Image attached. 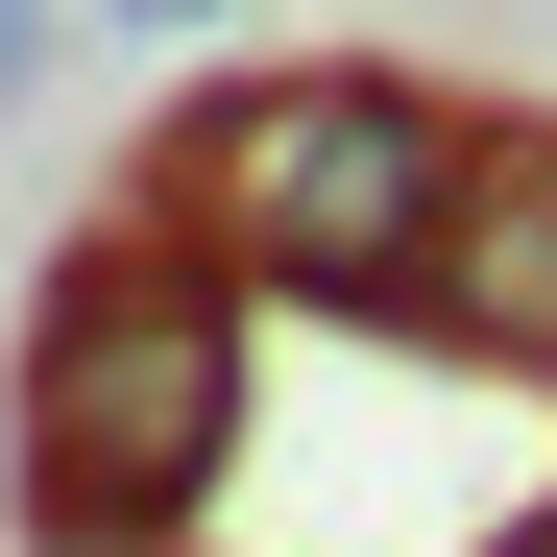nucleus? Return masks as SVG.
<instances>
[{
	"instance_id": "nucleus-1",
	"label": "nucleus",
	"mask_w": 557,
	"mask_h": 557,
	"mask_svg": "<svg viewBox=\"0 0 557 557\" xmlns=\"http://www.w3.org/2000/svg\"><path fill=\"white\" fill-rule=\"evenodd\" d=\"M243 460V292L170 219H98L25 292V363H0V485H25V557H170Z\"/></svg>"
},
{
	"instance_id": "nucleus-2",
	"label": "nucleus",
	"mask_w": 557,
	"mask_h": 557,
	"mask_svg": "<svg viewBox=\"0 0 557 557\" xmlns=\"http://www.w3.org/2000/svg\"><path fill=\"white\" fill-rule=\"evenodd\" d=\"M436 195H460V98H436V73L315 49V73H219V98L146 146L122 219H170L243 315H412Z\"/></svg>"
},
{
	"instance_id": "nucleus-3",
	"label": "nucleus",
	"mask_w": 557,
	"mask_h": 557,
	"mask_svg": "<svg viewBox=\"0 0 557 557\" xmlns=\"http://www.w3.org/2000/svg\"><path fill=\"white\" fill-rule=\"evenodd\" d=\"M412 315L460 363H533L557 388V122H460V195L412 243Z\"/></svg>"
},
{
	"instance_id": "nucleus-4",
	"label": "nucleus",
	"mask_w": 557,
	"mask_h": 557,
	"mask_svg": "<svg viewBox=\"0 0 557 557\" xmlns=\"http://www.w3.org/2000/svg\"><path fill=\"white\" fill-rule=\"evenodd\" d=\"M73 49H98V25H73V0H0V122H25L49 73H73Z\"/></svg>"
},
{
	"instance_id": "nucleus-5",
	"label": "nucleus",
	"mask_w": 557,
	"mask_h": 557,
	"mask_svg": "<svg viewBox=\"0 0 557 557\" xmlns=\"http://www.w3.org/2000/svg\"><path fill=\"white\" fill-rule=\"evenodd\" d=\"M73 25H98V49H219L243 0H73Z\"/></svg>"
}]
</instances>
